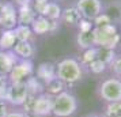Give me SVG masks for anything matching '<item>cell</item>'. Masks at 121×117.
<instances>
[{
  "label": "cell",
  "instance_id": "obj_21",
  "mask_svg": "<svg viewBox=\"0 0 121 117\" xmlns=\"http://www.w3.org/2000/svg\"><path fill=\"white\" fill-rule=\"evenodd\" d=\"M105 117H121V101L109 102L106 105Z\"/></svg>",
  "mask_w": 121,
  "mask_h": 117
},
{
  "label": "cell",
  "instance_id": "obj_5",
  "mask_svg": "<svg viewBox=\"0 0 121 117\" xmlns=\"http://www.w3.org/2000/svg\"><path fill=\"white\" fill-rule=\"evenodd\" d=\"M29 87L26 82H19V83H11L7 86L6 98L4 101L11 104L14 106H22L29 97Z\"/></svg>",
  "mask_w": 121,
  "mask_h": 117
},
{
  "label": "cell",
  "instance_id": "obj_17",
  "mask_svg": "<svg viewBox=\"0 0 121 117\" xmlns=\"http://www.w3.org/2000/svg\"><path fill=\"white\" fill-rule=\"evenodd\" d=\"M17 42L14 30H3L0 35V49L1 50H11Z\"/></svg>",
  "mask_w": 121,
  "mask_h": 117
},
{
  "label": "cell",
  "instance_id": "obj_20",
  "mask_svg": "<svg viewBox=\"0 0 121 117\" xmlns=\"http://www.w3.org/2000/svg\"><path fill=\"white\" fill-rule=\"evenodd\" d=\"M64 86L65 84L61 82L60 79L57 78H53L52 80H49L48 83H46V87H48V94L50 95H56L59 94V93H61V91H64Z\"/></svg>",
  "mask_w": 121,
  "mask_h": 117
},
{
  "label": "cell",
  "instance_id": "obj_22",
  "mask_svg": "<svg viewBox=\"0 0 121 117\" xmlns=\"http://www.w3.org/2000/svg\"><path fill=\"white\" fill-rule=\"evenodd\" d=\"M88 65H90V69H91L94 74L104 72L105 69H106V67H108V64H106L105 61H102V60H99L98 57H97V59H94L93 61L88 64Z\"/></svg>",
  "mask_w": 121,
  "mask_h": 117
},
{
  "label": "cell",
  "instance_id": "obj_28",
  "mask_svg": "<svg viewBox=\"0 0 121 117\" xmlns=\"http://www.w3.org/2000/svg\"><path fill=\"white\" fill-rule=\"evenodd\" d=\"M86 117H105V116H102V114H88Z\"/></svg>",
  "mask_w": 121,
  "mask_h": 117
},
{
  "label": "cell",
  "instance_id": "obj_23",
  "mask_svg": "<svg viewBox=\"0 0 121 117\" xmlns=\"http://www.w3.org/2000/svg\"><path fill=\"white\" fill-rule=\"evenodd\" d=\"M110 65V69L114 72V75L117 76L118 79H121V55L116 56L113 59V61L109 64Z\"/></svg>",
  "mask_w": 121,
  "mask_h": 117
},
{
  "label": "cell",
  "instance_id": "obj_16",
  "mask_svg": "<svg viewBox=\"0 0 121 117\" xmlns=\"http://www.w3.org/2000/svg\"><path fill=\"white\" fill-rule=\"evenodd\" d=\"M76 42H78V46L80 49H84V50L95 48L93 29H90V30H80L79 34H78V37H76Z\"/></svg>",
  "mask_w": 121,
  "mask_h": 117
},
{
  "label": "cell",
  "instance_id": "obj_8",
  "mask_svg": "<svg viewBox=\"0 0 121 117\" xmlns=\"http://www.w3.org/2000/svg\"><path fill=\"white\" fill-rule=\"evenodd\" d=\"M33 75V64L30 60H21L18 61L12 71L10 72V82L11 83H19V82H27Z\"/></svg>",
  "mask_w": 121,
  "mask_h": 117
},
{
  "label": "cell",
  "instance_id": "obj_1",
  "mask_svg": "<svg viewBox=\"0 0 121 117\" xmlns=\"http://www.w3.org/2000/svg\"><path fill=\"white\" fill-rule=\"evenodd\" d=\"M56 78L64 84H75L83 78V65L72 57L63 59L56 65Z\"/></svg>",
  "mask_w": 121,
  "mask_h": 117
},
{
  "label": "cell",
  "instance_id": "obj_26",
  "mask_svg": "<svg viewBox=\"0 0 121 117\" xmlns=\"http://www.w3.org/2000/svg\"><path fill=\"white\" fill-rule=\"evenodd\" d=\"M15 4H18V6H23V4H29L30 3V0H12Z\"/></svg>",
  "mask_w": 121,
  "mask_h": 117
},
{
  "label": "cell",
  "instance_id": "obj_4",
  "mask_svg": "<svg viewBox=\"0 0 121 117\" xmlns=\"http://www.w3.org/2000/svg\"><path fill=\"white\" fill-rule=\"evenodd\" d=\"M98 94L102 100L109 102L121 101V79L118 78H108L99 84Z\"/></svg>",
  "mask_w": 121,
  "mask_h": 117
},
{
  "label": "cell",
  "instance_id": "obj_27",
  "mask_svg": "<svg viewBox=\"0 0 121 117\" xmlns=\"http://www.w3.org/2000/svg\"><path fill=\"white\" fill-rule=\"evenodd\" d=\"M34 4L35 6H41V4H45V3H48V1H50V0H33Z\"/></svg>",
  "mask_w": 121,
  "mask_h": 117
},
{
  "label": "cell",
  "instance_id": "obj_14",
  "mask_svg": "<svg viewBox=\"0 0 121 117\" xmlns=\"http://www.w3.org/2000/svg\"><path fill=\"white\" fill-rule=\"evenodd\" d=\"M56 26H57V22H52L48 18L42 17V15H38L34 19V22L31 23V30L35 34H45V33H49L52 30H55Z\"/></svg>",
  "mask_w": 121,
  "mask_h": 117
},
{
  "label": "cell",
  "instance_id": "obj_12",
  "mask_svg": "<svg viewBox=\"0 0 121 117\" xmlns=\"http://www.w3.org/2000/svg\"><path fill=\"white\" fill-rule=\"evenodd\" d=\"M11 50L21 60H30L35 53V48L30 41H17Z\"/></svg>",
  "mask_w": 121,
  "mask_h": 117
},
{
  "label": "cell",
  "instance_id": "obj_25",
  "mask_svg": "<svg viewBox=\"0 0 121 117\" xmlns=\"http://www.w3.org/2000/svg\"><path fill=\"white\" fill-rule=\"evenodd\" d=\"M8 113L7 109V104L4 100H0V117H6V114Z\"/></svg>",
  "mask_w": 121,
  "mask_h": 117
},
{
  "label": "cell",
  "instance_id": "obj_30",
  "mask_svg": "<svg viewBox=\"0 0 121 117\" xmlns=\"http://www.w3.org/2000/svg\"><path fill=\"white\" fill-rule=\"evenodd\" d=\"M3 4H4V3H3V1L0 0V11H1V8H3Z\"/></svg>",
  "mask_w": 121,
  "mask_h": 117
},
{
  "label": "cell",
  "instance_id": "obj_3",
  "mask_svg": "<svg viewBox=\"0 0 121 117\" xmlns=\"http://www.w3.org/2000/svg\"><path fill=\"white\" fill-rule=\"evenodd\" d=\"M94 44L97 48L113 49L120 41V35L116 31V26L113 23L106 26H95L93 29Z\"/></svg>",
  "mask_w": 121,
  "mask_h": 117
},
{
  "label": "cell",
  "instance_id": "obj_18",
  "mask_svg": "<svg viewBox=\"0 0 121 117\" xmlns=\"http://www.w3.org/2000/svg\"><path fill=\"white\" fill-rule=\"evenodd\" d=\"M38 78L44 79L45 82L48 83L49 80H52L53 78H56V67H53V64H48V63H44L38 67Z\"/></svg>",
  "mask_w": 121,
  "mask_h": 117
},
{
  "label": "cell",
  "instance_id": "obj_24",
  "mask_svg": "<svg viewBox=\"0 0 121 117\" xmlns=\"http://www.w3.org/2000/svg\"><path fill=\"white\" fill-rule=\"evenodd\" d=\"M6 117H27V114L25 112H19V110H10L6 114Z\"/></svg>",
  "mask_w": 121,
  "mask_h": 117
},
{
  "label": "cell",
  "instance_id": "obj_29",
  "mask_svg": "<svg viewBox=\"0 0 121 117\" xmlns=\"http://www.w3.org/2000/svg\"><path fill=\"white\" fill-rule=\"evenodd\" d=\"M116 4H117V7L120 8V11H121V0H116Z\"/></svg>",
  "mask_w": 121,
  "mask_h": 117
},
{
  "label": "cell",
  "instance_id": "obj_19",
  "mask_svg": "<svg viewBox=\"0 0 121 117\" xmlns=\"http://www.w3.org/2000/svg\"><path fill=\"white\" fill-rule=\"evenodd\" d=\"M14 34L17 41H30L33 37V30L30 26L26 25H18L17 27L14 29Z\"/></svg>",
  "mask_w": 121,
  "mask_h": 117
},
{
  "label": "cell",
  "instance_id": "obj_11",
  "mask_svg": "<svg viewBox=\"0 0 121 117\" xmlns=\"http://www.w3.org/2000/svg\"><path fill=\"white\" fill-rule=\"evenodd\" d=\"M18 63V57L12 50H0V78L10 75L14 65Z\"/></svg>",
  "mask_w": 121,
  "mask_h": 117
},
{
  "label": "cell",
  "instance_id": "obj_10",
  "mask_svg": "<svg viewBox=\"0 0 121 117\" xmlns=\"http://www.w3.org/2000/svg\"><path fill=\"white\" fill-rule=\"evenodd\" d=\"M34 6H35V4H34ZM34 10L38 11L39 15L48 18L52 22L60 21L61 14H63L61 7L59 6V3H56V1H48V3H45V4H41V6H35Z\"/></svg>",
  "mask_w": 121,
  "mask_h": 117
},
{
  "label": "cell",
  "instance_id": "obj_15",
  "mask_svg": "<svg viewBox=\"0 0 121 117\" xmlns=\"http://www.w3.org/2000/svg\"><path fill=\"white\" fill-rule=\"evenodd\" d=\"M37 18V14H35V10H34L31 4H23V6H19V10H18V25H31L34 22V19Z\"/></svg>",
  "mask_w": 121,
  "mask_h": 117
},
{
  "label": "cell",
  "instance_id": "obj_9",
  "mask_svg": "<svg viewBox=\"0 0 121 117\" xmlns=\"http://www.w3.org/2000/svg\"><path fill=\"white\" fill-rule=\"evenodd\" d=\"M52 97L53 95L48 93H41L35 95L34 98V105H33V113L35 117H48L52 114Z\"/></svg>",
  "mask_w": 121,
  "mask_h": 117
},
{
  "label": "cell",
  "instance_id": "obj_6",
  "mask_svg": "<svg viewBox=\"0 0 121 117\" xmlns=\"http://www.w3.org/2000/svg\"><path fill=\"white\" fill-rule=\"evenodd\" d=\"M75 7L80 12L83 19L88 22H94L104 12V4L101 0H78Z\"/></svg>",
  "mask_w": 121,
  "mask_h": 117
},
{
  "label": "cell",
  "instance_id": "obj_7",
  "mask_svg": "<svg viewBox=\"0 0 121 117\" xmlns=\"http://www.w3.org/2000/svg\"><path fill=\"white\" fill-rule=\"evenodd\" d=\"M0 26L3 30H14L18 26V10L11 1L3 4L0 11Z\"/></svg>",
  "mask_w": 121,
  "mask_h": 117
},
{
  "label": "cell",
  "instance_id": "obj_13",
  "mask_svg": "<svg viewBox=\"0 0 121 117\" xmlns=\"http://www.w3.org/2000/svg\"><path fill=\"white\" fill-rule=\"evenodd\" d=\"M61 21L65 23L67 26L76 27V26H80L83 18H82V15H80V12L78 11L76 7L72 6V7H67L65 10H63V14H61Z\"/></svg>",
  "mask_w": 121,
  "mask_h": 117
},
{
  "label": "cell",
  "instance_id": "obj_2",
  "mask_svg": "<svg viewBox=\"0 0 121 117\" xmlns=\"http://www.w3.org/2000/svg\"><path fill=\"white\" fill-rule=\"evenodd\" d=\"M78 109L76 97L68 91H61L52 97V114L56 117H69Z\"/></svg>",
  "mask_w": 121,
  "mask_h": 117
}]
</instances>
